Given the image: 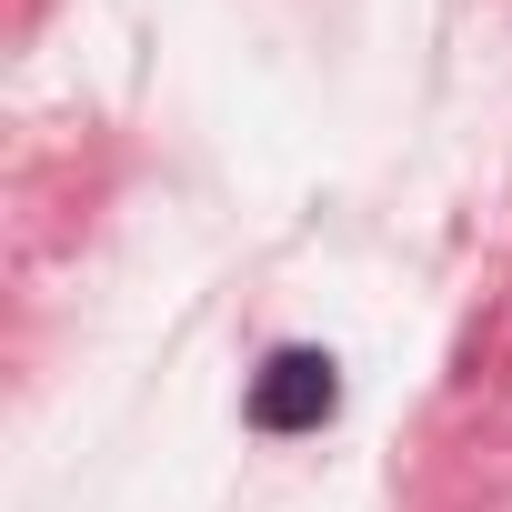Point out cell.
Wrapping results in <instances>:
<instances>
[{
    "mask_svg": "<svg viewBox=\"0 0 512 512\" xmlns=\"http://www.w3.org/2000/svg\"><path fill=\"white\" fill-rule=\"evenodd\" d=\"M332 412H342V362L312 342H292L251 372V432H322Z\"/></svg>",
    "mask_w": 512,
    "mask_h": 512,
    "instance_id": "6da1fadb",
    "label": "cell"
}]
</instances>
